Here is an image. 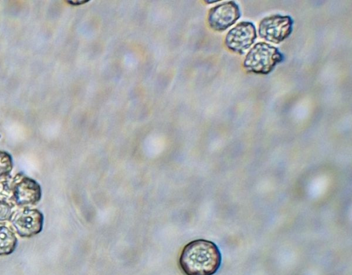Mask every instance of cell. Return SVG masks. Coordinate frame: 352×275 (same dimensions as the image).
I'll list each match as a JSON object with an SVG mask.
<instances>
[{
  "mask_svg": "<svg viewBox=\"0 0 352 275\" xmlns=\"http://www.w3.org/2000/svg\"><path fill=\"white\" fill-rule=\"evenodd\" d=\"M240 16L241 12L238 4L230 1L210 8L208 22L212 29L223 32L234 25Z\"/></svg>",
  "mask_w": 352,
  "mask_h": 275,
  "instance_id": "52a82bcc",
  "label": "cell"
},
{
  "mask_svg": "<svg viewBox=\"0 0 352 275\" xmlns=\"http://www.w3.org/2000/svg\"></svg>",
  "mask_w": 352,
  "mask_h": 275,
  "instance_id": "7c38bea8",
  "label": "cell"
},
{
  "mask_svg": "<svg viewBox=\"0 0 352 275\" xmlns=\"http://www.w3.org/2000/svg\"><path fill=\"white\" fill-rule=\"evenodd\" d=\"M293 25L294 21L289 16L272 15L261 21L258 34L265 40L278 44L292 34Z\"/></svg>",
  "mask_w": 352,
  "mask_h": 275,
  "instance_id": "277c9868",
  "label": "cell"
},
{
  "mask_svg": "<svg viewBox=\"0 0 352 275\" xmlns=\"http://www.w3.org/2000/svg\"><path fill=\"white\" fill-rule=\"evenodd\" d=\"M13 206L5 200L0 199V223L4 221L10 220L12 214Z\"/></svg>",
  "mask_w": 352,
  "mask_h": 275,
  "instance_id": "30bf717a",
  "label": "cell"
},
{
  "mask_svg": "<svg viewBox=\"0 0 352 275\" xmlns=\"http://www.w3.org/2000/svg\"><path fill=\"white\" fill-rule=\"evenodd\" d=\"M12 188L11 183L7 179L0 180V199H11Z\"/></svg>",
  "mask_w": 352,
  "mask_h": 275,
  "instance_id": "8fae6325",
  "label": "cell"
},
{
  "mask_svg": "<svg viewBox=\"0 0 352 275\" xmlns=\"http://www.w3.org/2000/svg\"><path fill=\"white\" fill-rule=\"evenodd\" d=\"M283 60L284 56L277 47L259 42L248 51L243 65L249 73L268 74Z\"/></svg>",
  "mask_w": 352,
  "mask_h": 275,
  "instance_id": "7a4b0ae2",
  "label": "cell"
},
{
  "mask_svg": "<svg viewBox=\"0 0 352 275\" xmlns=\"http://www.w3.org/2000/svg\"><path fill=\"white\" fill-rule=\"evenodd\" d=\"M10 221L20 237L29 238L42 231L44 216L36 208L25 207L14 211Z\"/></svg>",
  "mask_w": 352,
  "mask_h": 275,
  "instance_id": "5b68a950",
  "label": "cell"
},
{
  "mask_svg": "<svg viewBox=\"0 0 352 275\" xmlns=\"http://www.w3.org/2000/svg\"><path fill=\"white\" fill-rule=\"evenodd\" d=\"M12 169V156L6 151L0 150V178L10 176Z\"/></svg>",
  "mask_w": 352,
  "mask_h": 275,
  "instance_id": "9c48e42d",
  "label": "cell"
},
{
  "mask_svg": "<svg viewBox=\"0 0 352 275\" xmlns=\"http://www.w3.org/2000/svg\"><path fill=\"white\" fill-rule=\"evenodd\" d=\"M17 243L18 239L12 230L6 225H0V256L12 254Z\"/></svg>",
  "mask_w": 352,
  "mask_h": 275,
  "instance_id": "ba28073f",
  "label": "cell"
},
{
  "mask_svg": "<svg viewBox=\"0 0 352 275\" xmlns=\"http://www.w3.org/2000/svg\"><path fill=\"white\" fill-rule=\"evenodd\" d=\"M221 254L217 246L206 239H196L182 249L179 265L186 275H213L219 269Z\"/></svg>",
  "mask_w": 352,
  "mask_h": 275,
  "instance_id": "6da1fadb",
  "label": "cell"
},
{
  "mask_svg": "<svg viewBox=\"0 0 352 275\" xmlns=\"http://www.w3.org/2000/svg\"><path fill=\"white\" fill-rule=\"evenodd\" d=\"M11 200L19 206L36 205L41 199L40 184L22 172L15 175L11 182Z\"/></svg>",
  "mask_w": 352,
  "mask_h": 275,
  "instance_id": "3957f363",
  "label": "cell"
},
{
  "mask_svg": "<svg viewBox=\"0 0 352 275\" xmlns=\"http://www.w3.org/2000/svg\"><path fill=\"white\" fill-rule=\"evenodd\" d=\"M256 36V30L253 23L242 21L227 33L225 45L229 50L243 55L253 45Z\"/></svg>",
  "mask_w": 352,
  "mask_h": 275,
  "instance_id": "8992f818",
  "label": "cell"
}]
</instances>
